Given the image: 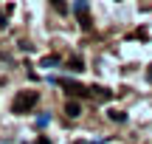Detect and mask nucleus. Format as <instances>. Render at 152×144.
I'll use <instances>...</instances> for the list:
<instances>
[{
    "label": "nucleus",
    "mask_w": 152,
    "mask_h": 144,
    "mask_svg": "<svg viewBox=\"0 0 152 144\" xmlns=\"http://www.w3.org/2000/svg\"><path fill=\"white\" fill-rule=\"evenodd\" d=\"M56 85H62V88L68 90V93H73V96H82V93H87V88H82L79 82H71V79H54Z\"/></svg>",
    "instance_id": "nucleus-3"
},
{
    "label": "nucleus",
    "mask_w": 152,
    "mask_h": 144,
    "mask_svg": "<svg viewBox=\"0 0 152 144\" xmlns=\"http://www.w3.org/2000/svg\"><path fill=\"white\" fill-rule=\"evenodd\" d=\"M110 119H113V122H127V116H124V113H115V110L110 113Z\"/></svg>",
    "instance_id": "nucleus-8"
},
{
    "label": "nucleus",
    "mask_w": 152,
    "mask_h": 144,
    "mask_svg": "<svg viewBox=\"0 0 152 144\" xmlns=\"http://www.w3.org/2000/svg\"><path fill=\"white\" fill-rule=\"evenodd\" d=\"M51 6H54L56 14H68V3L65 0H51Z\"/></svg>",
    "instance_id": "nucleus-6"
},
{
    "label": "nucleus",
    "mask_w": 152,
    "mask_h": 144,
    "mask_svg": "<svg viewBox=\"0 0 152 144\" xmlns=\"http://www.w3.org/2000/svg\"><path fill=\"white\" fill-rule=\"evenodd\" d=\"M65 113H68L71 119L82 116V105H79V102H68V105H65Z\"/></svg>",
    "instance_id": "nucleus-5"
},
{
    "label": "nucleus",
    "mask_w": 152,
    "mask_h": 144,
    "mask_svg": "<svg viewBox=\"0 0 152 144\" xmlns=\"http://www.w3.org/2000/svg\"><path fill=\"white\" fill-rule=\"evenodd\" d=\"M87 93H90V96H96V99H102V102L113 99V93H110L107 88H87Z\"/></svg>",
    "instance_id": "nucleus-4"
},
{
    "label": "nucleus",
    "mask_w": 152,
    "mask_h": 144,
    "mask_svg": "<svg viewBox=\"0 0 152 144\" xmlns=\"http://www.w3.org/2000/svg\"><path fill=\"white\" fill-rule=\"evenodd\" d=\"M68 65H71V71H82V60H79V57H73Z\"/></svg>",
    "instance_id": "nucleus-7"
},
{
    "label": "nucleus",
    "mask_w": 152,
    "mask_h": 144,
    "mask_svg": "<svg viewBox=\"0 0 152 144\" xmlns=\"http://www.w3.org/2000/svg\"><path fill=\"white\" fill-rule=\"evenodd\" d=\"M73 14H76V20H79V26L85 28V31H90V28H93L90 14H87V0H76V3H73Z\"/></svg>",
    "instance_id": "nucleus-2"
},
{
    "label": "nucleus",
    "mask_w": 152,
    "mask_h": 144,
    "mask_svg": "<svg viewBox=\"0 0 152 144\" xmlns=\"http://www.w3.org/2000/svg\"><path fill=\"white\" fill-rule=\"evenodd\" d=\"M48 122H51V116H39V119H37V124H39V127H45Z\"/></svg>",
    "instance_id": "nucleus-10"
},
{
    "label": "nucleus",
    "mask_w": 152,
    "mask_h": 144,
    "mask_svg": "<svg viewBox=\"0 0 152 144\" xmlns=\"http://www.w3.org/2000/svg\"><path fill=\"white\" fill-rule=\"evenodd\" d=\"M37 102H39L37 90H23V93H17L14 102H11V113H28Z\"/></svg>",
    "instance_id": "nucleus-1"
},
{
    "label": "nucleus",
    "mask_w": 152,
    "mask_h": 144,
    "mask_svg": "<svg viewBox=\"0 0 152 144\" xmlns=\"http://www.w3.org/2000/svg\"><path fill=\"white\" fill-rule=\"evenodd\" d=\"M73 144H93V141H73Z\"/></svg>",
    "instance_id": "nucleus-12"
},
{
    "label": "nucleus",
    "mask_w": 152,
    "mask_h": 144,
    "mask_svg": "<svg viewBox=\"0 0 152 144\" xmlns=\"http://www.w3.org/2000/svg\"><path fill=\"white\" fill-rule=\"evenodd\" d=\"M147 76H149V82H152V65H149V73H147Z\"/></svg>",
    "instance_id": "nucleus-11"
},
{
    "label": "nucleus",
    "mask_w": 152,
    "mask_h": 144,
    "mask_svg": "<svg viewBox=\"0 0 152 144\" xmlns=\"http://www.w3.org/2000/svg\"><path fill=\"white\" fill-rule=\"evenodd\" d=\"M56 62H59L56 57H45V60H42V68H48V65H56Z\"/></svg>",
    "instance_id": "nucleus-9"
}]
</instances>
